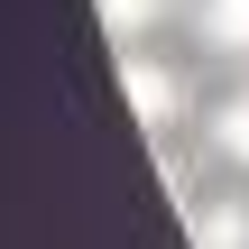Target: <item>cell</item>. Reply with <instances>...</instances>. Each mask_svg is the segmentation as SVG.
I'll return each mask as SVG.
<instances>
[{"mask_svg":"<svg viewBox=\"0 0 249 249\" xmlns=\"http://www.w3.org/2000/svg\"><path fill=\"white\" fill-rule=\"evenodd\" d=\"M185 28H194V46H203V55L249 65V0H185Z\"/></svg>","mask_w":249,"mask_h":249,"instance_id":"cell-2","label":"cell"},{"mask_svg":"<svg viewBox=\"0 0 249 249\" xmlns=\"http://www.w3.org/2000/svg\"><path fill=\"white\" fill-rule=\"evenodd\" d=\"M194 249H249V203H240V194L194 203Z\"/></svg>","mask_w":249,"mask_h":249,"instance_id":"cell-5","label":"cell"},{"mask_svg":"<svg viewBox=\"0 0 249 249\" xmlns=\"http://www.w3.org/2000/svg\"><path fill=\"white\" fill-rule=\"evenodd\" d=\"M120 92H129V111H139L148 139H166V129L185 120V74H176L166 55H148V46H120Z\"/></svg>","mask_w":249,"mask_h":249,"instance_id":"cell-1","label":"cell"},{"mask_svg":"<svg viewBox=\"0 0 249 249\" xmlns=\"http://www.w3.org/2000/svg\"><path fill=\"white\" fill-rule=\"evenodd\" d=\"M176 9H185V0H92V18H102L120 46H148V37H157Z\"/></svg>","mask_w":249,"mask_h":249,"instance_id":"cell-4","label":"cell"},{"mask_svg":"<svg viewBox=\"0 0 249 249\" xmlns=\"http://www.w3.org/2000/svg\"><path fill=\"white\" fill-rule=\"evenodd\" d=\"M203 157L249 176V83H240V92H222V102L203 111Z\"/></svg>","mask_w":249,"mask_h":249,"instance_id":"cell-3","label":"cell"}]
</instances>
